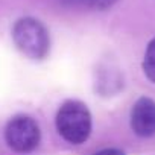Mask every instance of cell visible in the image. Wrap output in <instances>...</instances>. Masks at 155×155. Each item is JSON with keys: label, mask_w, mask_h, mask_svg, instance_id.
<instances>
[{"label": "cell", "mask_w": 155, "mask_h": 155, "mask_svg": "<svg viewBox=\"0 0 155 155\" xmlns=\"http://www.w3.org/2000/svg\"><path fill=\"white\" fill-rule=\"evenodd\" d=\"M55 123L59 135L71 144L85 143L91 134L93 126L90 110L79 101L64 102L56 113Z\"/></svg>", "instance_id": "cell-1"}, {"label": "cell", "mask_w": 155, "mask_h": 155, "mask_svg": "<svg viewBox=\"0 0 155 155\" xmlns=\"http://www.w3.org/2000/svg\"><path fill=\"white\" fill-rule=\"evenodd\" d=\"M12 40L17 49L34 61H41L49 55V32L46 26L34 17H23L15 21L12 28Z\"/></svg>", "instance_id": "cell-2"}, {"label": "cell", "mask_w": 155, "mask_h": 155, "mask_svg": "<svg viewBox=\"0 0 155 155\" xmlns=\"http://www.w3.org/2000/svg\"><path fill=\"white\" fill-rule=\"evenodd\" d=\"M5 140L17 153H29L40 144L41 131L38 123L29 116L12 117L5 128Z\"/></svg>", "instance_id": "cell-3"}, {"label": "cell", "mask_w": 155, "mask_h": 155, "mask_svg": "<svg viewBox=\"0 0 155 155\" xmlns=\"http://www.w3.org/2000/svg\"><path fill=\"white\" fill-rule=\"evenodd\" d=\"M131 128L135 135L149 138L155 135V101L140 97L131 110Z\"/></svg>", "instance_id": "cell-4"}, {"label": "cell", "mask_w": 155, "mask_h": 155, "mask_svg": "<svg viewBox=\"0 0 155 155\" xmlns=\"http://www.w3.org/2000/svg\"><path fill=\"white\" fill-rule=\"evenodd\" d=\"M143 71L147 79L155 84V38H152L146 47L143 58Z\"/></svg>", "instance_id": "cell-5"}, {"label": "cell", "mask_w": 155, "mask_h": 155, "mask_svg": "<svg viewBox=\"0 0 155 155\" xmlns=\"http://www.w3.org/2000/svg\"><path fill=\"white\" fill-rule=\"evenodd\" d=\"M84 2H85L88 6L94 8V9L104 11V9H108V8H111L113 5H116L117 0H84Z\"/></svg>", "instance_id": "cell-6"}, {"label": "cell", "mask_w": 155, "mask_h": 155, "mask_svg": "<svg viewBox=\"0 0 155 155\" xmlns=\"http://www.w3.org/2000/svg\"><path fill=\"white\" fill-rule=\"evenodd\" d=\"M93 155H125V152L120 149H116V147H110V149H102Z\"/></svg>", "instance_id": "cell-7"}]
</instances>
